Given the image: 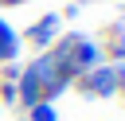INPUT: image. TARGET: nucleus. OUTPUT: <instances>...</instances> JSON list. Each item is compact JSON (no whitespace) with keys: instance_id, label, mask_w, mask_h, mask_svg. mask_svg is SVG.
I'll return each instance as SVG.
<instances>
[{"instance_id":"obj_1","label":"nucleus","mask_w":125,"mask_h":121,"mask_svg":"<svg viewBox=\"0 0 125 121\" xmlns=\"http://www.w3.org/2000/svg\"><path fill=\"white\" fill-rule=\"evenodd\" d=\"M86 90H98V94H113V74L109 70H98L86 78Z\"/></svg>"},{"instance_id":"obj_4","label":"nucleus","mask_w":125,"mask_h":121,"mask_svg":"<svg viewBox=\"0 0 125 121\" xmlns=\"http://www.w3.org/2000/svg\"><path fill=\"white\" fill-rule=\"evenodd\" d=\"M31 121H55V109L51 105H35L31 109Z\"/></svg>"},{"instance_id":"obj_3","label":"nucleus","mask_w":125,"mask_h":121,"mask_svg":"<svg viewBox=\"0 0 125 121\" xmlns=\"http://www.w3.org/2000/svg\"><path fill=\"white\" fill-rule=\"evenodd\" d=\"M51 31H55V16H51V20H43V23L31 31V39H35V43H47V39H51Z\"/></svg>"},{"instance_id":"obj_2","label":"nucleus","mask_w":125,"mask_h":121,"mask_svg":"<svg viewBox=\"0 0 125 121\" xmlns=\"http://www.w3.org/2000/svg\"><path fill=\"white\" fill-rule=\"evenodd\" d=\"M16 55V39H12V27L0 20V59H12Z\"/></svg>"}]
</instances>
